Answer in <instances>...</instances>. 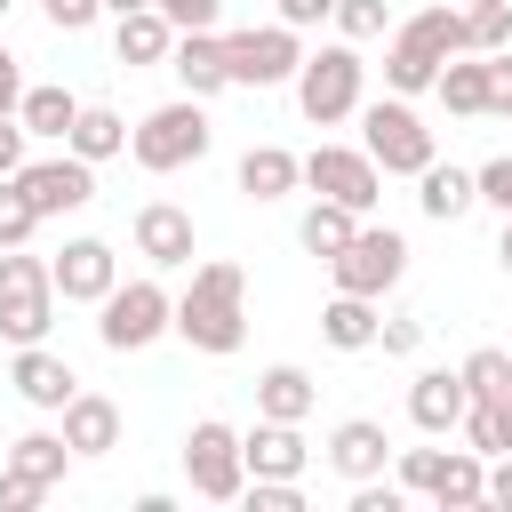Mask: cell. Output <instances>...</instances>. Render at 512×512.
I'll use <instances>...</instances> for the list:
<instances>
[{
    "label": "cell",
    "instance_id": "obj_51",
    "mask_svg": "<svg viewBox=\"0 0 512 512\" xmlns=\"http://www.w3.org/2000/svg\"><path fill=\"white\" fill-rule=\"evenodd\" d=\"M472 8H488V0H472Z\"/></svg>",
    "mask_w": 512,
    "mask_h": 512
},
{
    "label": "cell",
    "instance_id": "obj_18",
    "mask_svg": "<svg viewBox=\"0 0 512 512\" xmlns=\"http://www.w3.org/2000/svg\"><path fill=\"white\" fill-rule=\"evenodd\" d=\"M168 72L184 80V96H216V88H232V72H224V32L208 24V32H176V48H168Z\"/></svg>",
    "mask_w": 512,
    "mask_h": 512
},
{
    "label": "cell",
    "instance_id": "obj_9",
    "mask_svg": "<svg viewBox=\"0 0 512 512\" xmlns=\"http://www.w3.org/2000/svg\"><path fill=\"white\" fill-rule=\"evenodd\" d=\"M296 64H304L296 24H248V32H224V72H232V88H280V80H296Z\"/></svg>",
    "mask_w": 512,
    "mask_h": 512
},
{
    "label": "cell",
    "instance_id": "obj_43",
    "mask_svg": "<svg viewBox=\"0 0 512 512\" xmlns=\"http://www.w3.org/2000/svg\"><path fill=\"white\" fill-rule=\"evenodd\" d=\"M40 8H48V24H56V32H88V24L104 16L96 0H40Z\"/></svg>",
    "mask_w": 512,
    "mask_h": 512
},
{
    "label": "cell",
    "instance_id": "obj_46",
    "mask_svg": "<svg viewBox=\"0 0 512 512\" xmlns=\"http://www.w3.org/2000/svg\"><path fill=\"white\" fill-rule=\"evenodd\" d=\"M328 8H336V0H280V24H296V32H304V24H320Z\"/></svg>",
    "mask_w": 512,
    "mask_h": 512
},
{
    "label": "cell",
    "instance_id": "obj_4",
    "mask_svg": "<svg viewBox=\"0 0 512 512\" xmlns=\"http://www.w3.org/2000/svg\"><path fill=\"white\" fill-rule=\"evenodd\" d=\"M208 112H200V96H176V104H152L136 128H128V152H136V168H152V176H176V168H192L200 152H208Z\"/></svg>",
    "mask_w": 512,
    "mask_h": 512
},
{
    "label": "cell",
    "instance_id": "obj_26",
    "mask_svg": "<svg viewBox=\"0 0 512 512\" xmlns=\"http://www.w3.org/2000/svg\"><path fill=\"white\" fill-rule=\"evenodd\" d=\"M416 184H424L416 200H424V216H432V224H456V216H472V208H480L472 168H440V160H424V168H416Z\"/></svg>",
    "mask_w": 512,
    "mask_h": 512
},
{
    "label": "cell",
    "instance_id": "obj_14",
    "mask_svg": "<svg viewBox=\"0 0 512 512\" xmlns=\"http://www.w3.org/2000/svg\"><path fill=\"white\" fill-rule=\"evenodd\" d=\"M48 280L64 304H104L120 280V256H112V240H64V256H48Z\"/></svg>",
    "mask_w": 512,
    "mask_h": 512
},
{
    "label": "cell",
    "instance_id": "obj_13",
    "mask_svg": "<svg viewBox=\"0 0 512 512\" xmlns=\"http://www.w3.org/2000/svg\"><path fill=\"white\" fill-rule=\"evenodd\" d=\"M136 256H144L152 272H184V264L200 256L192 208H176V200H144V208H136Z\"/></svg>",
    "mask_w": 512,
    "mask_h": 512
},
{
    "label": "cell",
    "instance_id": "obj_45",
    "mask_svg": "<svg viewBox=\"0 0 512 512\" xmlns=\"http://www.w3.org/2000/svg\"><path fill=\"white\" fill-rule=\"evenodd\" d=\"M16 104H24V72H16V56L0 48V120H8Z\"/></svg>",
    "mask_w": 512,
    "mask_h": 512
},
{
    "label": "cell",
    "instance_id": "obj_23",
    "mask_svg": "<svg viewBox=\"0 0 512 512\" xmlns=\"http://www.w3.org/2000/svg\"><path fill=\"white\" fill-rule=\"evenodd\" d=\"M424 496H432L440 512H472V504H488V456H472V448H448Z\"/></svg>",
    "mask_w": 512,
    "mask_h": 512
},
{
    "label": "cell",
    "instance_id": "obj_28",
    "mask_svg": "<svg viewBox=\"0 0 512 512\" xmlns=\"http://www.w3.org/2000/svg\"><path fill=\"white\" fill-rule=\"evenodd\" d=\"M376 320H384L376 296H344V288H336L328 312H320V336H328L336 352H368V344H376Z\"/></svg>",
    "mask_w": 512,
    "mask_h": 512
},
{
    "label": "cell",
    "instance_id": "obj_24",
    "mask_svg": "<svg viewBox=\"0 0 512 512\" xmlns=\"http://www.w3.org/2000/svg\"><path fill=\"white\" fill-rule=\"evenodd\" d=\"M112 48H120V64H168L176 24H168L160 8H128V16L112 24Z\"/></svg>",
    "mask_w": 512,
    "mask_h": 512
},
{
    "label": "cell",
    "instance_id": "obj_1",
    "mask_svg": "<svg viewBox=\"0 0 512 512\" xmlns=\"http://www.w3.org/2000/svg\"><path fill=\"white\" fill-rule=\"evenodd\" d=\"M168 328H176L192 352H208V360L240 352V344H248V272L224 264V256L192 264V288L176 296V320H168Z\"/></svg>",
    "mask_w": 512,
    "mask_h": 512
},
{
    "label": "cell",
    "instance_id": "obj_19",
    "mask_svg": "<svg viewBox=\"0 0 512 512\" xmlns=\"http://www.w3.org/2000/svg\"><path fill=\"white\" fill-rule=\"evenodd\" d=\"M56 416H64V448H72V456H112V448H120V400L72 392Z\"/></svg>",
    "mask_w": 512,
    "mask_h": 512
},
{
    "label": "cell",
    "instance_id": "obj_39",
    "mask_svg": "<svg viewBox=\"0 0 512 512\" xmlns=\"http://www.w3.org/2000/svg\"><path fill=\"white\" fill-rule=\"evenodd\" d=\"M152 8H160V16H168V24H176V32H208V24H216V8H224V0H152Z\"/></svg>",
    "mask_w": 512,
    "mask_h": 512
},
{
    "label": "cell",
    "instance_id": "obj_6",
    "mask_svg": "<svg viewBox=\"0 0 512 512\" xmlns=\"http://www.w3.org/2000/svg\"><path fill=\"white\" fill-rule=\"evenodd\" d=\"M360 152H368L384 176H416L424 160H440L432 128L408 112V96H376V104H360Z\"/></svg>",
    "mask_w": 512,
    "mask_h": 512
},
{
    "label": "cell",
    "instance_id": "obj_48",
    "mask_svg": "<svg viewBox=\"0 0 512 512\" xmlns=\"http://www.w3.org/2000/svg\"><path fill=\"white\" fill-rule=\"evenodd\" d=\"M488 408H496V432H504V448H512V392H496Z\"/></svg>",
    "mask_w": 512,
    "mask_h": 512
},
{
    "label": "cell",
    "instance_id": "obj_47",
    "mask_svg": "<svg viewBox=\"0 0 512 512\" xmlns=\"http://www.w3.org/2000/svg\"><path fill=\"white\" fill-rule=\"evenodd\" d=\"M488 504H496V512H512V456H504V464H488Z\"/></svg>",
    "mask_w": 512,
    "mask_h": 512
},
{
    "label": "cell",
    "instance_id": "obj_10",
    "mask_svg": "<svg viewBox=\"0 0 512 512\" xmlns=\"http://www.w3.org/2000/svg\"><path fill=\"white\" fill-rule=\"evenodd\" d=\"M328 272H336L344 296H384V288L408 272V240H400L392 224H360V232L328 256Z\"/></svg>",
    "mask_w": 512,
    "mask_h": 512
},
{
    "label": "cell",
    "instance_id": "obj_52",
    "mask_svg": "<svg viewBox=\"0 0 512 512\" xmlns=\"http://www.w3.org/2000/svg\"><path fill=\"white\" fill-rule=\"evenodd\" d=\"M0 16H8V0H0Z\"/></svg>",
    "mask_w": 512,
    "mask_h": 512
},
{
    "label": "cell",
    "instance_id": "obj_36",
    "mask_svg": "<svg viewBox=\"0 0 512 512\" xmlns=\"http://www.w3.org/2000/svg\"><path fill=\"white\" fill-rule=\"evenodd\" d=\"M472 192H480V208L512 216V152H496L488 168H472Z\"/></svg>",
    "mask_w": 512,
    "mask_h": 512
},
{
    "label": "cell",
    "instance_id": "obj_27",
    "mask_svg": "<svg viewBox=\"0 0 512 512\" xmlns=\"http://www.w3.org/2000/svg\"><path fill=\"white\" fill-rule=\"evenodd\" d=\"M64 152H80V160H112V152H128V120H120L112 104H80L72 128H64Z\"/></svg>",
    "mask_w": 512,
    "mask_h": 512
},
{
    "label": "cell",
    "instance_id": "obj_5",
    "mask_svg": "<svg viewBox=\"0 0 512 512\" xmlns=\"http://www.w3.org/2000/svg\"><path fill=\"white\" fill-rule=\"evenodd\" d=\"M56 328V280L40 256L24 248H0V336L8 344H48Z\"/></svg>",
    "mask_w": 512,
    "mask_h": 512
},
{
    "label": "cell",
    "instance_id": "obj_30",
    "mask_svg": "<svg viewBox=\"0 0 512 512\" xmlns=\"http://www.w3.org/2000/svg\"><path fill=\"white\" fill-rule=\"evenodd\" d=\"M352 232H360V216H352L344 200H312V208H304V224H296V240H304V248H312L320 264H328V256H336V248H344Z\"/></svg>",
    "mask_w": 512,
    "mask_h": 512
},
{
    "label": "cell",
    "instance_id": "obj_25",
    "mask_svg": "<svg viewBox=\"0 0 512 512\" xmlns=\"http://www.w3.org/2000/svg\"><path fill=\"white\" fill-rule=\"evenodd\" d=\"M432 96H440L456 120H480V112H488V56H472V48H464V56H448V64H440V80H432Z\"/></svg>",
    "mask_w": 512,
    "mask_h": 512
},
{
    "label": "cell",
    "instance_id": "obj_8",
    "mask_svg": "<svg viewBox=\"0 0 512 512\" xmlns=\"http://www.w3.org/2000/svg\"><path fill=\"white\" fill-rule=\"evenodd\" d=\"M184 480H192V496H208V504H240L248 464H240V432H232L224 416H200V424L184 432Z\"/></svg>",
    "mask_w": 512,
    "mask_h": 512
},
{
    "label": "cell",
    "instance_id": "obj_34",
    "mask_svg": "<svg viewBox=\"0 0 512 512\" xmlns=\"http://www.w3.org/2000/svg\"><path fill=\"white\" fill-rule=\"evenodd\" d=\"M328 16H336V32H344L352 48H360V40H384V24H392V8H384V0H336Z\"/></svg>",
    "mask_w": 512,
    "mask_h": 512
},
{
    "label": "cell",
    "instance_id": "obj_15",
    "mask_svg": "<svg viewBox=\"0 0 512 512\" xmlns=\"http://www.w3.org/2000/svg\"><path fill=\"white\" fill-rule=\"evenodd\" d=\"M240 464H248V480H304V464H312V448H304V424L256 416V424L240 432Z\"/></svg>",
    "mask_w": 512,
    "mask_h": 512
},
{
    "label": "cell",
    "instance_id": "obj_49",
    "mask_svg": "<svg viewBox=\"0 0 512 512\" xmlns=\"http://www.w3.org/2000/svg\"><path fill=\"white\" fill-rule=\"evenodd\" d=\"M496 264L512 272V216H504V240H496Z\"/></svg>",
    "mask_w": 512,
    "mask_h": 512
},
{
    "label": "cell",
    "instance_id": "obj_16",
    "mask_svg": "<svg viewBox=\"0 0 512 512\" xmlns=\"http://www.w3.org/2000/svg\"><path fill=\"white\" fill-rule=\"evenodd\" d=\"M8 384H16V400H24V408H40V416H56V408L80 392L72 360H56L48 344H16V368H8Z\"/></svg>",
    "mask_w": 512,
    "mask_h": 512
},
{
    "label": "cell",
    "instance_id": "obj_33",
    "mask_svg": "<svg viewBox=\"0 0 512 512\" xmlns=\"http://www.w3.org/2000/svg\"><path fill=\"white\" fill-rule=\"evenodd\" d=\"M464 392L472 400H496V392H512V352H496V344H480V352H464Z\"/></svg>",
    "mask_w": 512,
    "mask_h": 512
},
{
    "label": "cell",
    "instance_id": "obj_29",
    "mask_svg": "<svg viewBox=\"0 0 512 512\" xmlns=\"http://www.w3.org/2000/svg\"><path fill=\"white\" fill-rule=\"evenodd\" d=\"M72 112H80V96H72V88H24V104H16L24 136H48V144H64Z\"/></svg>",
    "mask_w": 512,
    "mask_h": 512
},
{
    "label": "cell",
    "instance_id": "obj_40",
    "mask_svg": "<svg viewBox=\"0 0 512 512\" xmlns=\"http://www.w3.org/2000/svg\"><path fill=\"white\" fill-rule=\"evenodd\" d=\"M40 496H48V488H40V480H24V472H16V464H0V512H32V504H40Z\"/></svg>",
    "mask_w": 512,
    "mask_h": 512
},
{
    "label": "cell",
    "instance_id": "obj_11",
    "mask_svg": "<svg viewBox=\"0 0 512 512\" xmlns=\"http://www.w3.org/2000/svg\"><path fill=\"white\" fill-rule=\"evenodd\" d=\"M304 184H312L320 200H344L352 216H368V208L384 200V168H376L360 144H320V152H304Z\"/></svg>",
    "mask_w": 512,
    "mask_h": 512
},
{
    "label": "cell",
    "instance_id": "obj_50",
    "mask_svg": "<svg viewBox=\"0 0 512 512\" xmlns=\"http://www.w3.org/2000/svg\"><path fill=\"white\" fill-rule=\"evenodd\" d=\"M96 8H112V16H128V8H152V0H96Z\"/></svg>",
    "mask_w": 512,
    "mask_h": 512
},
{
    "label": "cell",
    "instance_id": "obj_41",
    "mask_svg": "<svg viewBox=\"0 0 512 512\" xmlns=\"http://www.w3.org/2000/svg\"><path fill=\"white\" fill-rule=\"evenodd\" d=\"M488 112H496V120H512V48H496V56H488Z\"/></svg>",
    "mask_w": 512,
    "mask_h": 512
},
{
    "label": "cell",
    "instance_id": "obj_20",
    "mask_svg": "<svg viewBox=\"0 0 512 512\" xmlns=\"http://www.w3.org/2000/svg\"><path fill=\"white\" fill-rule=\"evenodd\" d=\"M384 456H392V440H384V424H376V416H344V424L328 432V464H336L344 480H376V472H384Z\"/></svg>",
    "mask_w": 512,
    "mask_h": 512
},
{
    "label": "cell",
    "instance_id": "obj_7",
    "mask_svg": "<svg viewBox=\"0 0 512 512\" xmlns=\"http://www.w3.org/2000/svg\"><path fill=\"white\" fill-rule=\"evenodd\" d=\"M96 312H104V320H96L104 352H144L152 336H168V320H176V296H168L160 280H112V296H104Z\"/></svg>",
    "mask_w": 512,
    "mask_h": 512
},
{
    "label": "cell",
    "instance_id": "obj_3",
    "mask_svg": "<svg viewBox=\"0 0 512 512\" xmlns=\"http://www.w3.org/2000/svg\"><path fill=\"white\" fill-rule=\"evenodd\" d=\"M360 80H368V64H360V48H352V40L312 48V56L296 64V104H304V120H312V128L352 120V112L368 104V96H360Z\"/></svg>",
    "mask_w": 512,
    "mask_h": 512
},
{
    "label": "cell",
    "instance_id": "obj_21",
    "mask_svg": "<svg viewBox=\"0 0 512 512\" xmlns=\"http://www.w3.org/2000/svg\"><path fill=\"white\" fill-rule=\"evenodd\" d=\"M320 408V384L296 368V360H272L264 376H256V416H280V424H304Z\"/></svg>",
    "mask_w": 512,
    "mask_h": 512
},
{
    "label": "cell",
    "instance_id": "obj_35",
    "mask_svg": "<svg viewBox=\"0 0 512 512\" xmlns=\"http://www.w3.org/2000/svg\"><path fill=\"white\" fill-rule=\"evenodd\" d=\"M40 232V208L16 192V176H0V248H24Z\"/></svg>",
    "mask_w": 512,
    "mask_h": 512
},
{
    "label": "cell",
    "instance_id": "obj_17",
    "mask_svg": "<svg viewBox=\"0 0 512 512\" xmlns=\"http://www.w3.org/2000/svg\"><path fill=\"white\" fill-rule=\"evenodd\" d=\"M464 408H472V392H464V376H456V368H424V376L408 384V424H416V432H432V440H440V432H456V424H464Z\"/></svg>",
    "mask_w": 512,
    "mask_h": 512
},
{
    "label": "cell",
    "instance_id": "obj_12",
    "mask_svg": "<svg viewBox=\"0 0 512 512\" xmlns=\"http://www.w3.org/2000/svg\"><path fill=\"white\" fill-rule=\"evenodd\" d=\"M16 192L40 208V224H48V216H80V208L96 200V160H80V152L24 160V168H16Z\"/></svg>",
    "mask_w": 512,
    "mask_h": 512
},
{
    "label": "cell",
    "instance_id": "obj_42",
    "mask_svg": "<svg viewBox=\"0 0 512 512\" xmlns=\"http://www.w3.org/2000/svg\"><path fill=\"white\" fill-rule=\"evenodd\" d=\"M376 344H384L392 360H408V352L424 344V320H376Z\"/></svg>",
    "mask_w": 512,
    "mask_h": 512
},
{
    "label": "cell",
    "instance_id": "obj_44",
    "mask_svg": "<svg viewBox=\"0 0 512 512\" xmlns=\"http://www.w3.org/2000/svg\"><path fill=\"white\" fill-rule=\"evenodd\" d=\"M24 144H32V136H24V120L8 112V120H0V176H16V168H24Z\"/></svg>",
    "mask_w": 512,
    "mask_h": 512
},
{
    "label": "cell",
    "instance_id": "obj_31",
    "mask_svg": "<svg viewBox=\"0 0 512 512\" xmlns=\"http://www.w3.org/2000/svg\"><path fill=\"white\" fill-rule=\"evenodd\" d=\"M8 464H16L24 480L56 488V480H64V464H72V448H64V432H24V440L8 448Z\"/></svg>",
    "mask_w": 512,
    "mask_h": 512
},
{
    "label": "cell",
    "instance_id": "obj_37",
    "mask_svg": "<svg viewBox=\"0 0 512 512\" xmlns=\"http://www.w3.org/2000/svg\"><path fill=\"white\" fill-rule=\"evenodd\" d=\"M240 496H248L256 512H304V488H296V480H248Z\"/></svg>",
    "mask_w": 512,
    "mask_h": 512
},
{
    "label": "cell",
    "instance_id": "obj_22",
    "mask_svg": "<svg viewBox=\"0 0 512 512\" xmlns=\"http://www.w3.org/2000/svg\"><path fill=\"white\" fill-rule=\"evenodd\" d=\"M296 184H304V160L288 144H248L240 152V192L248 200H288Z\"/></svg>",
    "mask_w": 512,
    "mask_h": 512
},
{
    "label": "cell",
    "instance_id": "obj_2",
    "mask_svg": "<svg viewBox=\"0 0 512 512\" xmlns=\"http://www.w3.org/2000/svg\"><path fill=\"white\" fill-rule=\"evenodd\" d=\"M448 56H464V8H416L384 48V88L392 96H424Z\"/></svg>",
    "mask_w": 512,
    "mask_h": 512
},
{
    "label": "cell",
    "instance_id": "obj_32",
    "mask_svg": "<svg viewBox=\"0 0 512 512\" xmlns=\"http://www.w3.org/2000/svg\"><path fill=\"white\" fill-rule=\"evenodd\" d=\"M464 48H472V56H496V48H512V0L464 8Z\"/></svg>",
    "mask_w": 512,
    "mask_h": 512
},
{
    "label": "cell",
    "instance_id": "obj_38",
    "mask_svg": "<svg viewBox=\"0 0 512 512\" xmlns=\"http://www.w3.org/2000/svg\"><path fill=\"white\" fill-rule=\"evenodd\" d=\"M440 472V448H400V496H424Z\"/></svg>",
    "mask_w": 512,
    "mask_h": 512
}]
</instances>
